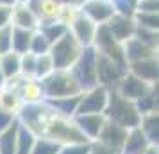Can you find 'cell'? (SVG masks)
Returning a JSON list of instances; mask_svg holds the SVG:
<instances>
[{
    "mask_svg": "<svg viewBox=\"0 0 159 154\" xmlns=\"http://www.w3.org/2000/svg\"><path fill=\"white\" fill-rule=\"evenodd\" d=\"M104 115L107 120L115 122V124L122 125L125 129H132L138 127L141 122V113L138 111L136 102H132L125 97L118 95L115 90L109 91V100H107V108L104 111Z\"/></svg>",
    "mask_w": 159,
    "mask_h": 154,
    "instance_id": "1",
    "label": "cell"
},
{
    "mask_svg": "<svg viewBox=\"0 0 159 154\" xmlns=\"http://www.w3.org/2000/svg\"><path fill=\"white\" fill-rule=\"evenodd\" d=\"M41 82L43 88L45 100H52V99H61V97H70V95H79L82 93V88L73 77L70 70H54V72L45 77Z\"/></svg>",
    "mask_w": 159,
    "mask_h": 154,
    "instance_id": "2",
    "label": "cell"
},
{
    "mask_svg": "<svg viewBox=\"0 0 159 154\" xmlns=\"http://www.w3.org/2000/svg\"><path fill=\"white\" fill-rule=\"evenodd\" d=\"M41 136L57 142L59 145H68V143H84L88 142L86 136L80 133L77 124L73 122V118L61 117L57 113H54L50 120L45 125V131Z\"/></svg>",
    "mask_w": 159,
    "mask_h": 154,
    "instance_id": "3",
    "label": "cell"
},
{
    "mask_svg": "<svg viewBox=\"0 0 159 154\" xmlns=\"http://www.w3.org/2000/svg\"><path fill=\"white\" fill-rule=\"evenodd\" d=\"M82 49H84V47H82V45L72 36V32L68 30V32H65L59 40H56V41L52 43L48 54H50L52 61H54L56 70H70L73 66V63L79 59Z\"/></svg>",
    "mask_w": 159,
    "mask_h": 154,
    "instance_id": "4",
    "label": "cell"
},
{
    "mask_svg": "<svg viewBox=\"0 0 159 154\" xmlns=\"http://www.w3.org/2000/svg\"><path fill=\"white\" fill-rule=\"evenodd\" d=\"M52 115H54V110L48 106L47 100H41L36 104H23L22 110L16 115V120L20 125L27 127L36 136H41L45 131V125L50 120Z\"/></svg>",
    "mask_w": 159,
    "mask_h": 154,
    "instance_id": "5",
    "label": "cell"
},
{
    "mask_svg": "<svg viewBox=\"0 0 159 154\" xmlns=\"http://www.w3.org/2000/svg\"><path fill=\"white\" fill-rule=\"evenodd\" d=\"M70 72L73 73V77L77 79L82 90H88L98 84V79H97V50L93 47L82 49L79 59L73 63Z\"/></svg>",
    "mask_w": 159,
    "mask_h": 154,
    "instance_id": "6",
    "label": "cell"
},
{
    "mask_svg": "<svg viewBox=\"0 0 159 154\" xmlns=\"http://www.w3.org/2000/svg\"><path fill=\"white\" fill-rule=\"evenodd\" d=\"M93 49L98 54H102V56H106V58L113 59L116 63H122V65L127 66V61H125V56H123V45L113 38V34L106 27V23L98 25V29H97Z\"/></svg>",
    "mask_w": 159,
    "mask_h": 154,
    "instance_id": "7",
    "label": "cell"
},
{
    "mask_svg": "<svg viewBox=\"0 0 159 154\" xmlns=\"http://www.w3.org/2000/svg\"><path fill=\"white\" fill-rule=\"evenodd\" d=\"M125 72H127L125 65L116 63V61L97 52V79H98V84L106 86L107 90H115Z\"/></svg>",
    "mask_w": 159,
    "mask_h": 154,
    "instance_id": "8",
    "label": "cell"
},
{
    "mask_svg": "<svg viewBox=\"0 0 159 154\" xmlns=\"http://www.w3.org/2000/svg\"><path fill=\"white\" fill-rule=\"evenodd\" d=\"M109 91L111 90H107L102 84L82 90L79 108H77V115H80V113H104L106 108H107Z\"/></svg>",
    "mask_w": 159,
    "mask_h": 154,
    "instance_id": "9",
    "label": "cell"
},
{
    "mask_svg": "<svg viewBox=\"0 0 159 154\" xmlns=\"http://www.w3.org/2000/svg\"><path fill=\"white\" fill-rule=\"evenodd\" d=\"M156 86H157V84H148L147 81L136 77L134 73L125 72L123 77L120 79V82L116 84L115 91L118 95H122V97H125V99L132 100V102H136L139 99H143L145 95H148Z\"/></svg>",
    "mask_w": 159,
    "mask_h": 154,
    "instance_id": "10",
    "label": "cell"
},
{
    "mask_svg": "<svg viewBox=\"0 0 159 154\" xmlns=\"http://www.w3.org/2000/svg\"><path fill=\"white\" fill-rule=\"evenodd\" d=\"M9 86H13L16 90V93L20 95L23 104H36L45 100L43 95V88H41V82L34 79V77H23L18 75L15 79L7 81Z\"/></svg>",
    "mask_w": 159,
    "mask_h": 154,
    "instance_id": "11",
    "label": "cell"
},
{
    "mask_svg": "<svg viewBox=\"0 0 159 154\" xmlns=\"http://www.w3.org/2000/svg\"><path fill=\"white\" fill-rule=\"evenodd\" d=\"M80 13L88 16L97 25L107 23L116 15L115 4L111 0H84L82 6H80Z\"/></svg>",
    "mask_w": 159,
    "mask_h": 154,
    "instance_id": "12",
    "label": "cell"
},
{
    "mask_svg": "<svg viewBox=\"0 0 159 154\" xmlns=\"http://www.w3.org/2000/svg\"><path fill=\"white\" fill-rule=\"evenodd\" d=\"M106 115L104 113H80L73 117V122L77 124L80 133L86 136L88 142H95L100 134L102 127L106 124Z\"/></svg>",
    "mask_w": 159,
    "mask_h": 154,
    "instance_id": "13",
    "label": "cell"
},
{
    "mask_svg": "<svg viewBox=\"0 0 159 154\" xmlns=\"http://www.w3.org/2000/svg\"><path fill=\"white\" fill-rule=\"evenodd\" d=\"M97 29L98 25L95 22H91L88 16H84L80 13L75 22L68 27V30L72 32V36L79 41L82 47H93V41H95V34H97Z\"/></svg>",
    "mask_w": 159,
    "mask_h": 154,
    "instance_id": "14",
    "label": "cell"
},
{
    "mask_svg": "<svg viewBox=\"0 0 159 154\" xmlns=\"http://www.w3.org/2000/svg\"><path fill=\"white\" fill-rule=\"evenodd\" d=\"M106 27L113 34V38H115L116 41H120L122 45L127 40H130V38L134 36V32H136V22H134V18L132 16L118 15V13L106 23Z\"/></svg>",
    "mask_w": 159,
    "mask_h": 154,
    "instance_id": "15",
    "label": "cell"
},
{
    "mask_svg": "<svg viewBox=\"0 0 159 154\" xmlns=\"http://www.w3.org/2000/svg\"><path fill=\"white\" fill-rule=\"evenodd\" d=\"M127 72L134 73L136 77L147 81L148 84H157V77H159L157 56H154V58H147V59H139V61H132V63H127Z\"/></svg>",
    "mask_w": 159,
    "mask_h": 154,
    "instance_id": "16",
    "label": "cell"
},
{
    "mask_svg": "<svg viewBox=\"0 0 159 154\" xmlns=\"http://www.w3.org/2000/svg\"><path fill=\"white\" fill-rule=\"evenodd\" d=\"M127 133H129V129H125V127L115 124V122H111V120H106V124L102 127V131H100V134H98L97 142L106 143V145L113 147L116 151H122L123 143H125V138H127Z\"/></svg>",
    "mask_w": 159,
    "mask_h": 154,
    "instance_id": "17",
    "label": "cell"
},
{
    "mask_svg": "<svg viewBox=\"0 0 159 154\" xmlns=\"http://www.w3.org/2000/svg\"><path fill=\"white\" fill-rule=\"evenodd\" d=\"M11 25L18 29L36 30L39 27V20L29 4H16L13 7V15H11Z\"/></svg>",
    "mask_w": 159,
    "mask_h": 154,
    "instance_id": "18",
    "label": "cell"
},
{
    "mask_svg": "<svg viewBox=\"0 0 159 154\" xmlns=\"http://www.w3.org/2000/svg\"><path fill=\"white\" fill-rule=\"evenodd\" d=\"M123 56H125V61L127 63H132V61H139V59H147V58L157 56V49L143 43L136 36H132L130 40H127L123 43Z\"/></svg>",
    "mask_w": 159,
    "mask_h": 154,
    "instance_id": "19",
    "label": "cell"
},
{
    "mask_svg": "<svg viewBox=\"0 0 159 154\" xmlns=\"http://www.w3.org/2000/svg\"><path fill=\"white\" fill-rule=\"evenodd\" d=\"M29 6L36 13L39 23L57 20L59 11H61V4L56 0H30Z\"/></svg>",
    "mask_w": 159,
    "mask_h": 154,
    "instance_id": "20",
    "label": "cell"
},
{
    "mask_svg": "<svg viewBox=\"0 0 159 154\" xmlns=\"http://www.w3.org/2000/svg\"><path fill=\"white\" fill-rule=\"evenodd\" d=\"M148 145H150V142L147 140V136L143 134V131H141L139 125H138V127L129 129L122 152L123 154H143Z\"/></svg>",
    "mask_w": 159,
    "mask_h": 154,
    "instance_id": "21",
    "label": "cell"
},
{
    "mask_svg": "<svg viewBox=\"0 0 159 154\" xmlns=\"http://www.w3.org/2000/svg\"><path fill=\"white\" fill-rule=\"evenodd\" d=\"M79 100H80V93L79 95H70V97H61V99H52L47 100L54 113H57L61 117L66 118H73L77 115V108H79Z\"/></svg>",
    "mask_w": 159,
    "mask_h": 154,
    "instance_id": "22",
    "label": "cell"
},
{
    "mask_svg": "<svg viewBox=\"0 0 159 154\" xmlns=\"http://www.w3.org/2000/svg\"><path fill=\"white\" fill-rule=\"evenodd\" d=\"M139 129L143 131V134L147 136V140L150 143H157L159 145V115H157V111L141 115Z\"/></svg>",
    "mask_w": 159,
    "mask_h": 154,
    "instance_id": "23",
    "label": "cell"
},
{
    "mask_svg": "<svg viewBox=\"0 0 159 154\" xmlns=\"http://www.w3.org/2000/svg\"><path fill=\"white\" fill-rule=\"evenodd\" d=\"M0 68L6 75V79L11 81L20 75V54L15 50H9L0 54Z\"/></svg>",
    "mask_w": 159,
    "mask_h": 154,
    "instance_id": "24",
    "label": "cell"
},
{
    "mask_svg": "<svg viewBox=\"0 0 159 154\" xmlns=\"http://www.w3.org/2000/svg\"><path fill=\"white\" fill-rule=\"evenodd\" d=\"M22 106H23L22 99H20V95L16 93V90L13 86L6 84L4 88H0V108L18 115V111L22 110Z\"/></svg>",
    "mask_w": 159,
    "mask_h": 154,
    "instance_id": "25",
    "label": "cell"
},
{
    "mask_svg": "<svg viewBox=\"0 0 159 154\" xmlns=\"http://www.w3.org/2000/svg\"><path fill=\"white\" fill-rule=\"evenodd\" d=\"M36 134L29 131L27 127L18 124V136H16V152L15 154H30L32 147L36 143Z\"/></svg>",
    "mask_w": 159,
    "mask_h": 154,
    "instance_id": "26",
    "label": "cell"
},
{
    "mask_svg": "<svg viewBox=\"0 0 159 154\" xmlns=\"http://www.w3.org/2000/svg\"><path fill=\"white\" fill-rule=\"evenodd\" d=\"M16 136H18V120L0 133V154L16 152Z\"/></svg>",
    "mask_w": 159,
    "mask_h": 154,
    "instance_id": "27",
    "label": "cell"
},
{
    "mask_svg": "<svg viewBox=\"0 0 159 154\" xmlns=\"http://www.w3.org/2000/svg\"><path fill=\"white\" fill-rule=\"evenodd\" d=\"M32 32H34V30L13 27V45H11V50L18 52V54H25V52H29L30 40H32Z\"/></svg>",
    "mask_w": 159,
    "mask_h": 154,
    "instance_id": "28",
    "label": "cell"
},
{
    "mask_svg": "<svg viewBox=\"0 0 159 154\" xmlns=\"http://www.w3.org/2000/svg\"><path fill=\"white\" fill-rule=\"evenodd\" d=\"M54 70H56V66H54V61H52V58H50L48 52H47V54H39V56L36 58V72H34V79L43 81L45 77H48Z\"/></svg>",
    "mask_w": 159,
    "mask_h": 154,
    "instance_id": "29",
    "label": "cell"
},
{
    "mask_svg": "<svg viewBox=\"0 0 159 154\" xmlns=\"http://www.w3.org/2000/svg\"><path fill=\"white\" fill-rule=\"evenodd\" d=\"M38 29L43 32L45 36L48 38V41L50 43H54L56 40H59V38L63 36L65 32H68V27L66 25H63L61 22H57V20H54V22H43L39 23V27Z\"/></svg>",
    "mask_w": 159,
    "mask_h": 154,
    "instance_id": "30",
    "label": "cell"
},
{
    "mask_svg": "<svg viewBox=\"0 0 159 154\" xmlns=\"http://www.w3.org/2000/svg\"><path fill=\"white\" fill-rule=\"evenodd\" d=\"M50 47H52V43L48 41V38L45 36L39 29H36L34 32H32V40H30L29 52H32V54L39 56V54H47V52L50 50Z\"/></svg>",
    "mask_w": 159,
    "mask_h": 154,
    "instance_id": "31",
    "label": "cell"
},
{
    "mask_svg": "<svg viewBox=\"0 0 159 154\" xmlns=\"http://www.w3.org/2000/svg\"><path fill=\"white\" fill-rule=\"evenodd\" d=\"M59 149H61V145L57 142L47 138V136H38L30 154H59Z\"/></svg>",
    "mask_w": 159,
    "mask_h": 154,
    "instance_id": "32",
    "label": "cell"
},
{
    "mask_svg": "<svg viewBox=\"0 0 159 154\" xmlns=\"http://www.w3.org/2000/svg\"><path fill=\"white\" fill-rule=\"evenodd\" d=\"M134 22H136L138 27H143V29H152V30L159 29V15L157 13L136 11V15H134Z\"/></svg>",
    "mask_w": 159,
    "mask_h": 154,
    "instance_id": "33",
    "label": "cell"
},
{
    "mask_svg": "<svg viewBox=\"0 0 159 154\" xmlns=\"http://www.w3.org/2000/svg\"><path fill=\"white\" fill-rule=\"evenodd\" d=\"M136 106H138V111H139L141 115L157 111V86L152 90L148 95H145L143 99L136 100Z\"/></svg>",
    "mask_w": 159,
    "mask_h": 154,
    "instance_id": "34",
    "label": "cell"
},
{
    "mask_svg": "<svg viewBox=\"0 0 159 154\" xmlns=\"http://www.w3.org/2000/svg\"><path fill=\"white\" fill-rule=\"evenodd\" d=\"M36 54L32 52H25L20 54V75L23 77H34L36 72Z\"/></svg>",
    "mask_w": 159,
    "mask_h": 154,
    "instance_id": "35",
    "label": "cell"
},
{
    "mask_svg": "<svg viewBox=\"0 0 159 154\" xmlns=\"http://www.w3.org/2000/svg\"><path fill=\"white\" fill-rule=\"evenodd\" d=\"M79 15H80V7H77V6H61L57 22H61L63 25H66V27H70Z\"/></svg>",
    "mask_w": 159,
    "mask_h": 154,
    "instance_id": "36",
    "label": "cell"
},
{
    "mask_svg": "<svg viewBox=\"0 0 159 154\" xmlns=\"http://www.w3.org/2000/svg\"><path fill=\"white\" fill-rule=\"evenodd\" d=\"M115 11L118 15H123V16H132L136 15L138 11V4L139 0H115Z\"/></svg>",
    "mask_w": 159,
    "mask_h": 154,
    "instance_id": "37",
    "label": "cell"
},
{
    "mask_svg": "<svg viewBox=\"0 0 159 154\" xmlns=\"http://www.w3.org/2000/svg\"><path fill=\"white\" fill-rule=\"evenodd\" d=\"M134 36L138 40H141L143 43L150 45L154 49H157V30H152V29H143V27H138L136 25V32Z\"/></svg>",
    "mask_w": 159,
    "mask_h": 154,
    "instance_id": "38",
    "label": "cell"
},
{
    "mask_svg": "<svg viewBox=\"0 0 159 154\" xmlns=\"http://www.w3.org/2000/svg\"><path fill=\"white\" fill-rule=\"evenodd\" d=\"M13 45V25H6L0 29V54L11 50Z\"/></svg>",
    "mask_w": 159,
    "mask_h": 154,
    "instance_id": "39",
    "label": "cell"
},
{
    "mask_svg": "<svg viewBox=\"0 0 159 154\" xmlns=\"http://www.w3.org/2000/svg\"><path fill=\"white\" fill-rule=\"evenodd\" d=\"M89 143H91V142L61 145V149H59V154H89Z\"/></svg>",
    "mask_w": 159,
    "mask_h": 154,
    "instance_id": "40",
    "label": "cell"
},
{
    "mask_svg": "<svg viewBox=\"0 0 159 154\" xmlns=\"http://www.w3.org/2000/svg\"><path fill=\"white\" fill-rule=\"evenodd\" d=\"M89 154H122V151H116L113 147L106 145V143H100V142H91L89 143Z\"/></svg>",
    "mask_w": 159,
    "mask_h": 154,
    "instance_id": "41",
    "label": "cell"
},
{
    "mask_svg": "<svg viewBox=\"0 0 159 154\" xmlns=\"http://www.w3.org/2000/svg\"><path fill=\"white\" fill-rule=\"evenodd\" d=\"M15 122H16V115L15 113L4 110V108H0V133L4 131V129H7L9 125H13Z\"/></svg>",
    "mask_w": 159,
    "mask_h": 154,
    "instance_id": "42",
    "label": "cell"
},
{
    "mask_svg": "<svg viewBox=\"0 0 159 154\" xmlns=\"http://www.w3.org/2000/svg\"><path fill=\"white\" fill-rule=\"evenodd\" d=\"M138 11H147V13H157L159 11V0H139Z\"/></svg>",
    "mask_w": 159,
    "mask_h": 154,
    "instance_id": "43",
    "label": "cell"
},
{
    "mask_svg": "<svg viewBox=\"0 0 159 154\" xmlns=\"http://www.w3.org/2000/svg\"><path fill=\"white\" fill-rule=\"evenodd\" d=\"M11 15H13V7L0 6V29L6 25H11Z\"/></svg>",
    "mask_w": 159,
    "mask_h": 154,
    "instance_id": "44",
    "label": "cell"
},
{
    "mask_svg": "<svg viewBox=\"0 0 159 154\" xmlns=\"http://www.w3.org/2000/svg\"><path fill=\"white\" fill-rule=\"evenodd\" d=\"M56 2H59L61 6H77V7H80L84 0H56Z\"/></svg>",
    "mask_w": 159,
    "mask_h": 154,
    "instance_id": "45",
    "label": "cell"
},
{
    "mask_svg": "<svg viewBox=\"0 0 159 154\" xmlns=\"http://www.w3.org/2000/svg\"><path fill=\"white\" fill-rule=\"evenodd\" d=\"M143 154H159V145L157 143H150V145L147 147V151Z\"/></svg>",
    "mask_w": 159,
    "mask_h": 154,
    "instance_id": "46",
    "label": "cell"
},
{
    "mask_svg": "<svg viewBox=\"0 0 159 154\" xmlns=\"http://www.w3.org/2000/svg\"><path fill=\"white\" fill-rule=\"evenodd\" d=\"M0 6H4V7H15L16 0H0Z\"/></svg>",
    "mask_w": 159,
    "mask_h": 154,
    "instance_id": "47",
    "label": "cell"
},
{
    "mask_svg": "<svg viewBox=\"0 0 159 154\" xmlns=\"http://www.w3.org/2000/svg\"><path fill=\"white\" fill-rule=\"evenodd\" d=\"M6 84H7V79H6V75H4L2 68H0V88H4Z\"/></svg>",
    "mask_w": 159,
    "mask_h": 154,
    "instance_id": "48",
    "label": "cell"
},
{
    "mask_svg": "<svg viewBox=\"0 0 159 154\" xmlns=\"http://www.w3.org/2000/svg\"><path fill=\"white\" fill-rule=\"evenodd\" d=\"M30 0H16V4H29Z\"/></svg>",
    "mask_w": 159,
    "mask_h": 154,
    "instance_id": "49",
    "label": "cell"
},
{
    "mask_svg": "<svg viewBox=\"0 0 159 154\" xmlns=\"http://www.w3.org/2000/svg\"><path fill=\"white\" fill-rule=\"evenodd\" d=\"M111 2H115V0H111Z\"/></svg>",
    "mask_w": 159,
    "mask_h": 154,
    "instance_id": "50",
    "label": "cell"
},
{
    "mask_svg": "<svg viewBox=\"0 0 159 154\" xmlns=\"http://www.w3.org/2000/svg\"><path fill=\"white\" fill-rule=\"evenodd\" d=\"M122 154H123V152H122Z\"/></svg>",
    "mask_w": 159,
    "mask_h": 154,
    "instance_id": "51",
    "label": "cell"
}]
</instances>
